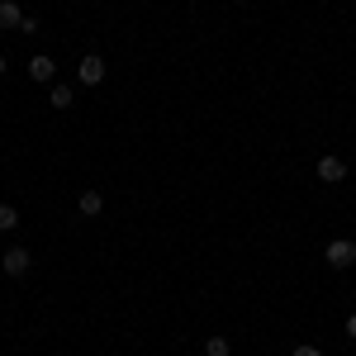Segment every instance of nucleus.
Returning <instances> with one entry per match:
<instances>
[{
    "instance_id": "nucleus-1",
    "label": "nucleus",
    "mask_w": 356,
    "mask_h": 356,
    "mask_svg": "<svg viewBox=\"0 0 356 356\" xmlns=\"http://www.w3.org/2000/svg\"><path fill=\"white\" fill-rule=\"evenodd\" d=\"M323 261H328L332 271H347V266H356V243H352V238H332L328 252H323Z\"/></svg>"
},
{
    "instance_id": "nucleus-2",
    "label": "nucleus",
    "mask_w": 356,
    "mask_h": 356,
    "mask_svg": "<svg viewBox=\"0 0 356 356\" xmlns=\"http://www.w3.org/2000/svg\"><path fill=\"white\" fill-rule=\"evenodd\" d=\"M29 266H33V257H29L24 247H10V252H0V271H5V275H15V280H19V275H29Z\"/></svg>"
},
{
    "instance_id": "nucleus-3",
    "label": "nucleus",
    "mask_w": 356,
    "mask_h": 356,
    "mask_svg": "<svg viewBox=\"0 0 356 356\" xmlns=\"http://www.w3.org/2000/svg\"><path fill=\"white\" fill-rule=\"evenodd\" d=\"M76 81H81V86H100V81H105V57L86 53L81 62H76Z\"/></svg>"
},
{
    "instance_id": "nucleus-4",
    "label": "nucleus",
    "mask_w": 356,
    "mask_h": 356,
    "mask_svg": "<svg viewBox=\"0 0 356 356\" xmlns=\"http://www.w3.org/2000/svg\"><path fill=\"white\" fill-rule=\"evenodd\" d=\"M318 181H328V186L347 181V162H342V157H332V152H323V157H318Z\"/></svg>"
},
{
    "instance_id": "nucleus-5",
    "label": "nucleus",
    "mask_w": 356,
    "mask_h": 356,
    "mask_svg": "<svg viewBox=\"0 0 356 356\" xmlns=\"http://www.w3.org/2000/svg\"><path fill=\"white\" fill-rule=\"evenodd\" d=\"M29 76H33V81H38V86H53V76H57L53 57H48V53H38V57H33V62H29Z\"/></svg>"
},
{
    "instance_id": "nucleus-6",
    "label": "nucleus",
    "mask_w": 356,
    "mask_h": 356,
    "mask_svg": "<svg viewBox=\"0 0 356 356\" xmlns=\"http://www.w3.org/2000/svg\"><path fill=\"white\" fill-rule=\"evenodd\" d=\"M76 209H81L86 219H95V214H105V195H100V191H81V200H76Z\"/></svg>"
},
{
    "instance_id": "nucleus-7",
    "label": "nucleus",
    "mask_w": 356,
    "mask_h": 356,
    "mask_svg": "<svg viewBox=\"0 0 356 356\" xmlns=\"http://www.w3.org/2000/svg\"><path fill=\"white\" fill-rule=\"evenodd\" d=\"M19 19H24L19 0H0V29H19Z\"/></svg>"
},
{
    "instance_id": "nucleus-8",
    "label": "nucleus",
    "mask_w": 356,
    "mask_h": 356,
    "mask_svg": "<svg viewBox=\"0 0 356 356\" xmlns=\"http://www.w3.org/2000/svg\"><path fill=\"white\" fill-rule=\"evenodd\" d=\"M76 105V90L72 86H53V110H72Z\"/></svg>"
},
{
    "instance_id": "nucleus-9",
    "label": "nucleus",
    "mask_w": 356,
    "mask_h": 356,
    "mask_svg": "<svg viewBox=\"0 0 356 356\" xmlns=\"http://www.w3.org/2000/svg\"><path fill=\"white\" fill-rule=\"evenodd\" d=\"M19 228V209L15 204H0V233H15Z\"/></svg>"
},
{
    "instance_id": "nucleus-10",
    "label": "nucleus",
    "mask_w": 356,
    "mask_h": 356,
    "mask_svg": "<svg viewBox=\"0 0 356 356\" xmlns=\"http://www.w3.org/2000/svg\"><path fill=\"white\" fill-rule=\"evenodd\" d=\"M204 356H228V337H209L204 342Z\"/></svg>"
},
{
    "instance_id": "nucleus-11",
    "label": "nucleus",
    "mask_w": 356,
    "mask_h": 356,
    "mask_svg": "<svg viewBox=\"0 0 356 356\" xmlns=\"http://www.w3.org/2000/svg\"><path fill=\"white\" fill-rule=\"evenodd\" d=\"M19 33H29V38H33V33H43V24H38L33 15H24V19H19Z\"/></svg>"
},
{
    "instance_id": "nucleus-12",
    "label": "nucleus",
    "mask_w": 356,
    "mask_h": 356,
    "mask_svg": "<svg viewBox=\"0 0 356 356\" xmlns=\"http://www.w3.org/2000/svg\"><path fill=\"white\" fill-rule=\"evenodd\" d=\"M295 356H323V347H314V342H304V347H295Z\"/></svg>"
},
{
    "instance_id": "nucleus-13",
    "label": "nucleus",
    "mask_w": 356,
    "mask_h": 356,
    "mask_svg": "<svg viewBox=\"0 0 356 356\" xmlns=\"http://www.w3.org/2000/svg\"><path fill=\"white\" fill-rule=\"evenodd\" d=\"M347 337H352V342H356V314H352V318H347Z\"/></svg>"
},
{
    "instance_id": "nucleus-14",
    "label": "nucleus",
    "mask_w": 356,
    "mask_h": 356,
    "mask_svg": "<svg viewBox=\"0 0 356 356\" xmlns=\"http://www.w3.org/2000/svg\"><path fill=\"white\" fill-rule=\"evenodd\" d=\"M0 76H5V57H0Z\"/></svg>"
}]
</instances>
